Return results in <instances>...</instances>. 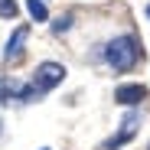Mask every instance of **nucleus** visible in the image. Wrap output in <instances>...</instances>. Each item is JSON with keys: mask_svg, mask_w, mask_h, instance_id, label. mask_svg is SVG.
I'll return each mask as SVG.
<instances>
[{"mask_svg": "<svg viewBox=\"0 0 150 150\" xmlns=\"http://www.w3.org/2000/svg\"><path fill=\"white\" fill-rule=\"evenodd\" d=\"M105 59H108V65H111L114 72H131V69L137 65V59H140V42H137V36H131V33L114 36V39L105 46Z\"/></svg>", "mask_w": 150, "mask_h": 150, "instance_id": "1", "label": "nucleus"}, {"mask_svg": "<svg viewBox=\"0 0 150 150\" xmlns=\"http://www.w3.org/2000/svg\"><path fill=\"white\" fill-rule=\"evenodd\" d=\"M62 82H65V65H62V62H39L30 85L36 88V95H46V91L59 88Z\"/></svg>", "mask_w": 150, "mask_h": 150, "instance_id": "2", "label": "nucleus"}, {"mask_svg": "<svg viewBox=\"0 0 150 150\" xmlns=\"http://www.w3.org/2000/svg\"><path fill=\"white\" fill-rule=\"evenodd\" d=\"M137 127H140V114H137V111H127V117H124V124H121V131H117L114 137H108V140L101 144V150H121L127 140L137 137Z\"/></svg>", "mask_w": 150, "mask_h": 150, "instance_id": "3", "label": "nucleus"}, {"mask_svg": "<svg viewBox=\"0 0 150 150\" xmlns=\"http://www.w3.org/2000/svg\"><path fill=\"white\" fill-rule=\"evenodd\" d=\"M144 98H147V88H144L140 82H124V85H117V88H114V101H117V105H124V108L140 105Z\"/></svg>", "mask_w": 150, "mask_h": 150, "instance_id": "4", "label": "nucleus"}, {"mask_svg": "<svg viewBox=\"0 0 150 150\" xmlns=\"http://www.w3.org/2000/svg\"><path fill=\"white\" fill-rule=\"evenodd\" d=\"M26 39H30V26H16V30H13V36L7 39L4 59H7V62H16V59L23 56V46H26Z\"/></svg>", "mask_w": 150, "mask_h": 150, "instance_id": "5", "label": "nucleus"}, {"mask_svg": "<svg viewBox=\"0 0 150 150\" xmlns=\"http://www.w3.org/2000/svg\"><path fill=\"white\" fill-rule=\"evenodd\" d=\"M26 10L36 23H46L49 20V10H46V0H26Z\"/></svg>", "mask_w": 150, "mask_h": 150, "instance_id": "6", "label": "nucleus"}, {"mask_svg": "<svg viewBox=\"0 0 150 150\" xmlns=\"http://www.w3.org/2000/svg\"><path fill=\"white\" fill-rule=\"evenodd\" d=\"M20 7H16V0H0V20H16Z\"/></svg>", "mask_w": 150, "mask_h": 150, "instance_id": "7", "label": "nucleus"}, {"mask_svg": "<svg viewBox=\"0 0 150 150\" xmlns=\"http://www.w3.org/2000/svg\"><path fill=\"white\" fill-rule=\"evenodd\" d=\"M69 26H72V16H56L52 20V33H69Z\"/></svg>", "mask_w": 150, "mask_h": 150, "instance_id": "8", "label": "nucleus"}, {"mask_svg": "<svg viewBox=\"0 0 150 150\" xmlns=\"http://www.w3.org/2000/svg\"><path fill=\"white\" fill-rule=\"evenodd\" d=\"M144 13H147V20H150V4H147V10H144Z\"/></svg>", "mask_w": 150, "mask_h": 150, "instance_id": "9", "label": "nucleus"}, {"mask_svg": "<svg viewBox=\"0 0 150 150\" xmlns=\"http://www.w3.org/2000/svg\"><path fill=\"white\" fill-rule=\"evenodd\" d=\"M42 150H49V147H42Z\"/></svg>", "mask_w": 150, "mask_h": 150, "instance_id": "10", "label": "nucleus"}, {"mask_svg": "<svg viewBox=\"0 0 150 150\" xmlns=\"http://www.w3.org/2000/svg\"><path fill=\"white\" fill-rule=\"evenodd\" d=\"M147 150H150V147H147Z\"/></svg>", "mask_w": 150, "mask_h": 150, "instance_id": "11", "label": "nucleus"}]
</instances>
